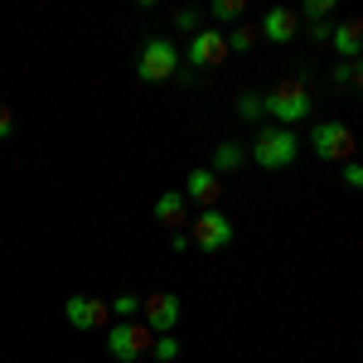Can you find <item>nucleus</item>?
Here are the masks:
<instances>
[{
    "label": "nucleus",
    "mask_w": 363,
    "mask_h": 363,
    "mask_svg": "<svg viewBox=\"0 0 363 363\" xmlns=\"http://www.w3.org/2000/svg\"><path fill=\"white\" fill-rule=\"evenodd\" d=\"M335 0H306V25H330Z\"/></svg>",
    "instance_id": "nucleus-20"
},
{
    "label": "nucleus",
    "mask_w": 363,
    "mask_h": 363,
    "mask_svg": "<svg viewBox=\"0 0 363 363\" xmlns=\"http://www.w3.org/2000/svg\"><path fill=\"white\" fill-rule=\"evenodd\" d=\"M330 44H335V58H339V63L359 58V49H363V25H359V15H344L339 25H330Z\"/></svg>",
    "instance_id": "nucleus-12"
},
{
    "label": "nucleus",
    "mask_w": 363,
    "mask_h": 363,
    "mask_svg": "<svg viewBox=\"0 0 363 363\" xmlns=\"http://www.w3.org/2000/svg\"><path fill=\"white\" fill-rule=\"evenodd\" d=\"M63 320L73 330H102L112 320V310H107V301H92V296H68L63 301Z\"/></svg>",
    "instance_id": "nucleus-9"
},
{
    "label": "nucleus",
    "mask_w": 363,
    "mask_h": 363,
    "mask_svg": "<svg viewBox=\"0 0 363 363\" xmlns=\"http://www.w3.org/2000/svg\"><path fill=\"white\" fill-rule=\"evenodd\" d=\"M140 325L150 335H174V325H179V296L174 291H155L150 301H140Z\"/></svg>",
    "instance_id": "nucleus-7"
},
{
    "label": "nucleus",
    "mask_w": 363,
    "mask_h": 363,
    "mask_svg": "<svg viewBox=\"0 0 363 363\" xmlns=\"http://www.w3.org/2000/svg\"><path fill=\"white\" fill-rule=\"evenodd\" d=\"M296 150H301V140H296V131H286V126H257V136H252L247 145V160L257 169H291L296 165Z\"/></svg>",
    "instance_id": "nucleus-2"
},
{
    "label": "nucleus",
    "mask_w": 363,
    "mask_h": 363,
    "mask_svg": "<svg viewBox=\"0 0 363 363\" xmlns=\"http://www.w3.org/2000/svg\"><path fill=\"white\" fill-rule=\"evenodd\" d=\"M339 174H344V184H349V189H359V184H363V165H359V160H344Z\"/></svg>",
    "instance_id": "nucleus-23"
},
{
    "label": "nucleus",
    "mask_w": 363,
    "mask_h": 363,
    "mask_svg": "<svg viewBox=\"0 0 363 363\" xmlns=\"http://www.w3.org/2000/svg\"><path fill=\"white\" fill-rule=\"evenodd\" d=\"M184 58H189V68H218V63L228 58L223 29H199V34H189V44H184Z\"/></svg>",
    "instance_id": "nucleus-8"
},
{
    "label": "nucleus",
    "mask_w": 363,
    "mask_h": 363,
    "mask_svg": "<svg viewBox=\"0 0 363 363\" xmlns=\"http://www.w3.org/2000/svg\"><path fill=\"white\" fill-rule=\"evenodd\" d=\"M296 34H301V20H296L291 5H272L262 15V29H257V39H272V44H291Z\"/></svg>",
    "instance_id": "nucleus-10"
},
{
    "label": "nucleus",
    "mask_w": 363,
    "mask_h": 363,
    "mask_svg": "<svg viewBox=\"0 0 363 363\" xmlns=\"http://www.w3.org/2000/svg\"><path fill=\"white\" fill-rule=\"evenodd\" d=\"M228 39V54H247L252 44H257V25H247V20H242V25L233 29V34H223Z\"/></svg>",
    "instance_id": "nucleus-16"
},
{
    "label": "nucleus",
    "mask_w": 363,
    "mask_h": 363,
    "mask_svg": "<svg viewBox=\"0 0 363 363\" xmlns=\"http://www.w3.org/2000/svg\"><path fill=\"white\" fill-rule=\"evenodd\" d=\"M150 344H155V335L140 325V320H116L112 330H107V354H112L116 363H136L150 354Z\"/></svg>",
    "instance_id": "nucleus-4"
},
{
    "label": "nucleus",
    "mask_w": 363,
    "mask_h": 363,
    "mask_svg": "<svg viewBox=\"0 0 363 363\" xmlns=\"http://www.w3.org/2000/svg\"><path fill=\"white\" fill-rule=\"evenodd\" d=\"M150 359H155V363H174V359H179V339H174V335H155Z\"/></svg>",
    "instance_id": "nucleus-19"
},
{
    "label": "nucleus",
    "mask_w": 363,
    "mask_h": 363,
    "mask_svg": "<svg viewBox=\"0 0 363 363\" xmlns=\"http://www.w3.org/2000/svg\"><path fill=\"white\" fill-rule=\"evenodd\" d=\"M169 252H189V233H174L169 238Z\"/></svg>",
    "instance_id": "nucleus-25"
},
{
    "label": "nucleus",
    "mask_w": 363,
    "mask_h": 363,
    "mask_svg": "<svg viewBox=\"0 0 363 363\" xmlns=\"http://www.w3.org/2000/svg\"><path fill=\"white\" fill-rule=\"evenodd\" d=\"M184 218H189V203H184V194H179V189H169V194L155 199V223H165L169 233H179V228H184Z\"/></svg>",
    "instance_id": "nucleus-13"
},
{
    "label": "nucleus",
    "mask_w": 363,
    "mask_h": 363,
    "mask_svg": "<svg viewBox=\"0 0 363 363\" xmlns=\"http://www.w3.org/2000/svg\"><path fill=\"white\" fill-rule=\"evenodd\" d=\"M233 223H228V213L223 208H203L194 218V228H189V247H199V252H223V247H233Z\"/></svg>",
    "instance_id": "nucleus-6"
},
{
    "label": "nucleus",
    "mask_w": 363,
    "mask_h": 363,
    "mask_svg": "<svg viewBox=\"0 0 363 363\" xmlns=\"http://www.w3.org/2000/svg\"><path fill=\"white\" fill-rule=\"evenodd\" d=\"M247 165V145H238V140H218V145H213V174H218V179H223V174H233V169H242Z\"/></svg>",
    "instance_id": "nucleus-14"
},
{
    "label": "nucleus",
    "mask_w": 363,
    "mask_h": 363,
    "mask_svg": "<svg viewBox=\"0 0 363 363\" xmlns=\"http://www.w3.org/2000/svg\"><path fill=\"white\" fill-rule=\"evenodd\" d=\"M10 131H15V112H10V107H5V102H0V140L10 136Z\"/></svg>",
    "instance_id": "nucleus-24"
},
{
    "label": "nucleus",
    "mask_w": 363,
    "mask_h": 363,
    "mask_svg": "<svg viewBox=\"0 0 363 363\" xmlns=\"http://www.w3.org/2000/svg\"><path fill=\"white\" fill-rule=\"evenodd\" d=\"M354 131L344 126V121H315V131H310V150L320 155V160H330V165H344V160H354Z\"/></svg>",
    "instance_id": "nucleus-5"
},
{
    "label": "nucleus",
    "mask_w": 363,
    "mask_h": 363,
    "mask_svg": "<svg viewBox=\"0 0 363 363\" xmlns=\"http://www.w3.org/2000/svg\"><path fill=\"white\" fill-rule=\"evenodd\" d=\"M335 83L344 87V92H359V87H363V68H359V58H349V63H335Z\"/></svg>",
    "instance_id": "nucleus-15"
},
{
    "label": "nucleus",
    "mask_w": 363,
    "mask_h": 363,
    "mask_svg": "<svg viewBox=\"0 0 363 363\" xmlns=\"http://www.w3.org/2000/svg\"><path fill=\"white\" fill-rule=\"evenodd\" d=\"M310 112H315V97H310L306 78H281V83L262 97V116H272V126H286V131H296Z\"/></svg>",
    "instance_id": "nucleus-1"
},
{
    "label": "nucleus",
    "mask_w": 363,
    "mask_h": 363,
    "mask_svg": "<svg viewBox=\"0 0 363 363\" xmlns=\"http://www.w3.org/2000/svg\"><path fill=\"white\" fill-rule=\"evenodd\" d=\"M184 199H194V203H203V208H218V199H223V179H218L208 165L189 169V179H184Z\"/></svg>",
    "instance_id": "nucleus-11"
},
{
    "label": "nucleus",
    "mask_w": 363,
    "mask_h": 363,
    "mask_svg": "<svg viewBox=\"0 0 363 363\" xmlns=\"http://www.w3.org/2000/svg\"><path fill=\"white\" fill-rule=\"evenodd\" d=\"M174 29H184V34H199V29H203V15H199V10H174Z\"/></svg>",
    "instance_id": "nucleus-22"
},
{
    "label": "nucleus",
    "mask_w": 363,
    "mask_h": 363,
    "mask_svg": "<svg viewBox=\"0 0 363 363\" xmlns=\"http://www.w3.org/2000/svg\"><path fill=\"white\" fill-rule=\"evenodd\" d=\"M107 310H112L116 320H136V315H140V301L131 296V291H121V296H116V301H112Z\"/></svg>",
    "instance_id": "nucleus-21"
},
{
    "label": "nucleus",
    "mask_w": 363,
    "mask_h": 363,
    "mask_svg": "<svg viewBox=\"0 0 363 363\" xmlns=\"http://www.w3.org/2000/svg\"><path fill=\"white\" fill-rule=\"evenodd\" d=\"M179 73V49H174V39H145L136 49V78L140 83H169Z\"/></svg>",
    "instance_id": "nucleus-3"
},
{
    "label": "nucleus",
    "mask_w": 363,
    "mask_h": 363,
    "mask_svg": "<svg viewBox=\"0 0 363 363\" xmlns=\"http://www.w3.org/2000/svg\"><path fill=\"white\" fill-rule=\"evenodd\" d=\"M208 15H213V29L233 25V20H242V0H213V5H208Z\"/></svg>",
    "instance_id": "nucleus-18"
},
{
    "label": "nucleus",
    "mask_w": 363,
    "mask_h": 363,
    "mask_svg": "<svg viewBox=\"0 0 363 363\" xmlns=\"http://www.w3.org/2000/svg\"><path fill=\"white\" fill-rule=\"evenodd\" d=\"M233 107H238V121H257V116H262V92H252V87H242Z\"/></svg>",
    "instance_id": "nucleus-17"
}]
</instances>
